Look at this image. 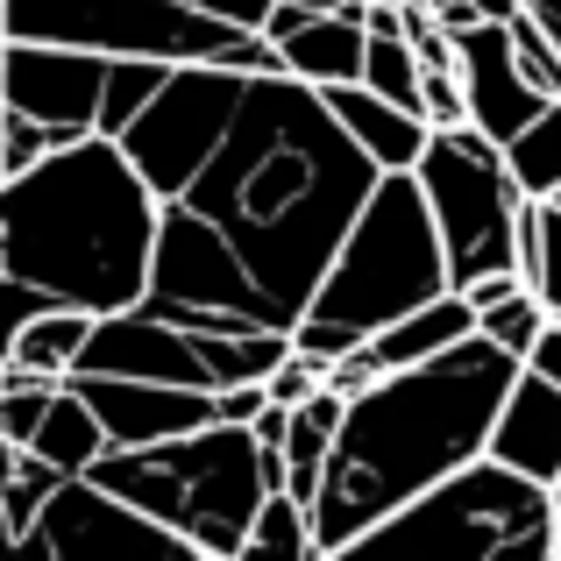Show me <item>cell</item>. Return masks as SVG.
<instances>
[{
    "label": "cell",
    "mask_w": 561,
    "mask_h": 561,
    "mask_svg": "<svg viewBox=\"0 0 561 561\" xmlns=\"http://www.w3.org/2000/svg\"><path fill=\"white\" fill-rule=\"evenodd\" d=\"M383 171L328 93L285 65L249 71L228 128L157 199L150 299L192 328H299Z\"/></svg>",
    "instance_id": "6da1fadb"
},
{
    "label": "cell",
    "mask_w": 561,
    "mask_h": 561,
    "mask_svg": "<svg viewBox=\"0 0 561 561\" xmlns=\"http://www.w3.org/2000/svg\"><path fill=\"white\" fill-rule=\"evenodd\" d=\"M519 370L526 363L512 348H497L491 334H469V342L440 348L426 363L363 377L342 405L313 497H306L313 554H356V540L377 519H391L426 483L477 462L491 448L497 405H505Z\"/></svg>",
    "instance_id": "7a4b0ae2"
},
{
    "label": "cell",
    "mask_w": 561,
    "mask_h": 561,
    "mask_svg": "<svg viewBox=\"0 0 561 561\" xmlns=\"http://www.w3.org/2000/svg\"><path fill=\"white\" fill-rule=\"evenodd\" d=\"M157 192L114 136H79L65 150L0 179V348L50 306L122 313L150 299Z\"/></svg>",
    "instance_id": "3957f363"
},
{
    "label": "cell",
    "mask_w": 561,
    "mask_h": 561,
    "mask_svg": "<svg viewBox=\"0 0 561 561\" xmlns=\"http://www.w3.org/2000/svg\"><path fill=\"white\" fill-rule=\"evenodd\" d=\"M440 291H448V249H440V228L426 214V192L412 171H383L356 228L334 249L320 291L306 299L291 348L334 370L348 348H363L377 328H391L398 313L440 299Z\"/></svg>",
    "instance_id": "277c9868"
},
{
    "label": "cell",
    "mask_w": 561,
    "mask_h": 561,
    "mask_svg": "<svg viewBox=\"0 0 561 561\" xmlns=\"http://www.w3.org/2000/svg\"><path fill=\"white\" fill-rule=\"evenodd\" d=\"M93 477L164 519L199 561H242L256 505L285 483V455L263 448L256 426L242 420H206L150 448H107Z\"/></svg>",
    "instance_id": "5b68a950"
},
{
    "label": "cell",
    "mask_w": 561,
    "mask_h": 561,
    "mask_svg": "<svg viewBox=\"0 0 561 561\" xmlns=\"http://www.w3.org/2000/svg\"><path fill=\"white\" fill-rule=\"evenodd\" d=\"M356 554H440V561H561L554 483L497 462L491 448L455 477L426 483L412 505L377 519Z\"/></svg>",
    "instance_id": "8992f818"
},
{
    "label": "cell",
    "mask_w": 561,
    "mask_h": 561,
    "mask_svg": "<svg viewBox=\"0 0 561 561\" xmlns=\"http://www.w3.org/2000/svg\"><path fill=\"white\" fill-rule=\"evenodd\" d=\"M8 36L71 43L100 57H157V65H277L256 28H234L199 0H8Z\"/></svg>",
    "instance_id": "52a82bcc"
},
{
    "label": "cell",
    "mask_w": 561,
    "mask_h": 561,
    "mask_svg": "<svg viewBox=\"0 0 561 561\" xmlns=\"http://www.w3.org/2000/svg\"><path fill=\"white\" fill-rule=\"evenodd\" d=\"M426 192V214L448 249V285L491 271H526V185L512 179L505 142H491L477 122H455L426 136V157L412 164Z\"/></svg>",
    "instance_id": "ba28073f"
},
{
    "label": "cell",
    "mask_w": 561,
    "mask_h": 561,
    "mask_svg": "<svg viewBox=\"0 0 561 561\" xmlns=\"http://www.w3.org/2000/svg\"><path fill=\"white\" fill-rule=\"evenodd\" d=\"M14 561H199V554L164 519H150L142 505H128L122 491H107L85 469V477H57V491L22 526Z\"/></svg>",
    "instance_id": "9c48e42d"
},
{
    "label": "cell",
    "mask_w": 561,
    "mask_h": 561,
    "mask_svg": "<svg viewBox=\"0 0 561 561\" xmlns=\"http://www.w3.org/2000/svg\"><path fill=\"white\" fill-rule=\"evenodd\" d=\"M107 65H114V57H100V50L8 36V79H0V100H8L14 122L43 128L50 142L100 136V93H107Z\"/></svg>",
    "instance_id": "30bf717a"
},
{
    "label": "cell",
    "mask_w": 561,
    "mask_h": 561,
    "mask_svg": "<svg viewBox=\"0 0 561 561\" xmlns=\"http://www.w3.org/2000/svg\"><path fill=\"white\" fill-rule=\"evenodd\" d=\"M455 57H462V93H469V122L491 142H512L540 122L548 93L526 79L519 50H512V22H469L455 36Z\"/></svg>",
    "instance_id": "8fae6325"
},
{
    "label": "cell",
    "mask_w": 561,
    "mask_h": 561,
    "mask_svg": "<svg viewBox=\"0 0 561 561\" xmlns=\"http://www.w3.org/2000/svg\"><path fill=\"white\" fill-rule=\"evenodd\" d=\"M370 0L356 8H306V0H277L271 22H263V43L277 50V65L306 85H342L363 79V50H370Z\"/></svg>",
    "instance_id": "7c38bea8"
},
{
    "label": "cell",
    "mask_w": 561,
    "mask_h": 561,
    "mask_svg": "<svg viewBox=\"0 0 561 561\" xmlns=\"http://www.w3.org/2000/svg\"><path fill=\"white\" fill-rule=\"evenodd\" d=\"M85 391V405L100 412L114 448H150V440H171V434H192V426L220 420L214 412V391H192V383H157V377H93L79 370L71 377Z\"/></svg>",
    "instance_id": "4fadbf2b"
},
{
    "label": "cell",
    "mask_w": 561,
    "mask_h": 561,
    "mask_svg": "<svg viewBox=\"0 0 561 561\" xmlns=\"http://www.w3.org/2000/svg\"><path fill=\"white\" fill-rule=\"evenodd\" d=\"M477 334V306H469V291H440V299H426V306H412V313H398L391 328H377L363 348H348L342 363H334V383L342 391H356L363 377H383V370H405V363H426V356H440V348H455V342H469Z\"/></svg>",
    "instance_id": "5bb4252c"
},
{
    "label": "cell",
    "mask_w": 561,
    "mask_h": 561,
    "mask_svg": "<svg viewBox=\"0 0 561 561\" xmlns=\"http://www.w3.org/2000/svg\"><path fill=\"white\" fill-rule=\"evenodd\" d=\"M491 455L540 483H561V383L540 377V370H519L497 405V426H491Z\"/></svg>",
    "instance_id": "9a60e30c"
},
{
    "label": "cell",
    "mask_w": 561,
    "mask_h": 561,
    "mask_svg": "<svg viewBox=\"0 0 561 561\" xmlns=\"http://www.w3.org/2000/svg\"><path fill=\"white\" fill-rule=\"evenodd\" d=\"M328 93V107L342 114V128L370 150L377 171H412L426 157V136H434V122H426L420 107H398V100H383L377 85L363 79H342V85H320Z\"/></svg>",
    "instance_id": "2e32d148"
},
{
    "label": "cell",
    "mask_w": 561,
    "mask_h": 561,
    "mask_svg": "<svg viewBox=\"0 0 561 561\" xmlns=\"http://www.w3.org/2000/svg\"><path fill=\"white\" fill-rule=\"evenodd\" d=\"M22 448H28V455H43L50 469H65V477H85V469H93L100 455L114 448V440H107V426H100V412L85 405V391L65 377V383L50 391V405H43L36 434H28Z\"/></svg>",
    "instance_id": "e0dca14e"
},
{
    "label": "cell",
    "mask_w": 561,
    "mask_h": 561,
    "mask_svg": "<svg viewBox=\"0 0 561 561\" xmlns=\"http://www.w3.org/2000/svg\"><path fill=\"white\" fill-rule=\"evenodd\" d=\"M342 405H348V391L342 383H320V391H306L299 405L285 412V483L299 497H313V483H320V462H328V448H334V426H342Z\"/></svg>",
    "instance_id": "ac0fdd59"
},
{
    "label": "cell",
    "mask_w": 561,
    "mask_h": 561,
    "mask_svg": "<svg viewBox=\"0 0 561 561\" xmlns=\"http://www.w3.org/2000/svg\"><path fill=\"white\" fill-rule=\"evenodd\" d=\"M93 320H100V313L50 306V313H36L8 348H0V363H8V370H28V377H71V370H79V356H85V334H93Z\"/></svg>",
    "instance_id": "d6986e66"
},
{
    "label": "cell",
    "mask_w": 561,
    "mask_h": 561,
    "mask_svg": "<svg viewBox=\"0 0 561 561\" xmlns=\"http://www.w3.org/2000/svg\"><path fill=\"white\" fill-rule=\"evenodd\" d=\"M242 561H320L313 554V512H306V497L291 491V483H277V491L256 505Z\"/></svg>",
    "instance_id": "ffe728a7"
},
{
    "label": "cell",
    "mask_w": 561,
    "mask_h": 561,
    "mask_svg": "<svg viewBox=\"0 0 561 561\" xmlns=\"http://www.w3.org/2000/svg\"><path fill=\"white\" fill-rule=\"evenodd\" d=\"M505 157H512V179L526 185V199H554L561 192V100H548L540 122L505 142Z\"/></svg>",
    "instance_id": "44dd1931"
},
{
    "label": "cell",
    "mask_w": 561,
    "mask_h": 561,
    "mask_svg": "<svg viewBox=\"0 0 561 561\" xmlns=\"http://www.w3.org/2000/svg\"><path fill=\"white\" fill-rule=\"evenodd\" d=\"M363 85H377V93L398 100V107H420V50H412L405 28H370V50H363Z\"/></svg>",
    "instance_id": "7402d4cb"
},
{
    "label": "cell",
    "mask_w": 561,
    "mask_h": 561,
    "mask_svg": "<svg viewBox=\"0 0 561 561\" xmlns=\"http://www.w3.org/2000/svg\"><path fill=\"white\" fill-rule=\"evenodd\" d=\"M548 299H540L534 285H512L505 299H491V306H477V334H491L497 348H512V356L526 363V348L540 342V328H548Z\"/></svg>",
    "instance_id": "603a6c76"
},
{
    "label": "cell",
    "mask_w": 561,
    "mask_h": 561,
    "mask_svg": "<svg viewBox=\"0 0 561 561\" xmlns=\"http://www.w3.org/2000/svg\"><path fill=\"white\" fill-rule=\"evenodd\" d=\"M164 71L171 65H157V57H114L107 65V93H100V136H122V128L150 107V93L164 85Z\"/></svg>",
    "instance_id": "cb8c5ba5"
},
{
    "label": "cell",
    "mask_w": 561,
    "mask_h": 561,
    "mask_svg": "<svg viewBox=\"0 0 561 561\" xmlns=\"http://www.w3.org/2000/svg\"><path fill=\"white\" fill-rule=\"evenodd\" d=\"M526 285L548 299V313L561 320V206L534 199L526 206Z\"/></svg>",
    "instance_id": "d4e9b609"
},
{
    "label": "cell",
    "mask_w": 561,
    "mask_h": 561,
    "mask_svg": "<svg viewBox=\"0 0 561 561\" xmlns=\"http://www.w3.org/2000/svg\"><path fill=\"white\" fill-rule=\"evenodd\" d=\"M199 8H214V14H228L234 28H256V36H263V22H271L277 0H199Z\"/></svg>",
    "instance_id": "484cf974"
},
{
    "label": "cell",
    "mask_w": 561,
    "mask_h": 561,
    "mask_svg": "<svg viewBox=\"0 0 561 561\" xmlns=\"http://www.w3.org/2000/svg\"><path fill=\"white\" fill-rule=\"evenodd\" d=\"M526 370H540V377L561 383V320H548V328H540V342L526 348Z\"/></svg>",
    "instance_id": "4316f807"
},
{
    "label": "cell",
    "mask_w": 561,
    "mask_h": 561,
    "mask_svg": "<svg viewBox=\"0 0 561 561\" xmlns=\"http://www.w3.org/2000/svg\"><path fill=\"white\" fill-rule=\"evenodd\" d=\"M526 14H534L540 28H548V36L561 43V0H526Z\"/></svg>",
    "instance_id": "83f0119b"
},
{
    "label": "cell",
    "mask_w": 561,
    "mask_h": 561,
    "mask_svg": "<svg viewBox=\"0 0 561 561\" xmlns=\"http://www.w3.org/2000/svg\"><path fill=\"white\" fill-rule=\"evenodd\" d=\"M0 179H8V100H0Z\"/></svg>",
    "instance_id": "f1b7e54d"
},
{
    "label": "cell",
    "mask_w": 561,
    "mask_h": 561,
    "mask_svg": "<svg viewBox=\"0 0 561 561\" xmlns=\"http://www.w3.org/2000/svg\"><path fill=\"white\" fill-rule=\"evenodd\" d=\"M0 79H8V36H0Z\"/></svg>",
    "instance_id": "f546056e"
},
{
    "label": "cell",
    "mask_w": 561,
    "mask_h": 561,
    "mask_svg": "<svg viewBox=\"0 0 561 561\" xmlns=\"http://www.w3.org/2000/svg\"><path fill=\"white\" fill-rule=\"evenodd\" d=\"M554 526H561V483H554Z\"/></svg>",
    "instance_id": "4dcf8cb0"
},
{
    "label": "cell",
    "mask_w": 561,
    "mask_h": 561,
    "mask_svg": "<svg viewBox=\"0 0 561 561\" xmlns=\"http://www.w3.org/2000/svg\"><path fill=\"white\" fill-rule=\"evenodd\" d=\"M0 36H8V0H0Z\"/></svg>",
    "instance_id": "1f68e13d"
},
{
    "label": "cell",
    "mask_w": 561,
    "mask_h": 561,
    "mask_svg": "<svg viewBox=\"0 0 561 561\" xmlns=\"http://www.w3.org/2000/svg\"><path fill=\"white\" fill-rule=\"evenodd\" d=\"M0 391H8V363H0Z\"/></svg>",
    "instance_id": "d6a6232c"
},
{
    "label": "cell",
    "mask_w": 561,
    "mask_h": 561,
    "mask_svg": "<svg viewBox=\"0 0 561 561\" xmlns=\"http://www.w3.org/2000/svg\"><path fill=\"white\" fill-rule=\"evenodd\" d=\"M554 206H561V192H554Z\"/></svg>",
    "instance_id": "836d02e7"
}]
</instances>
